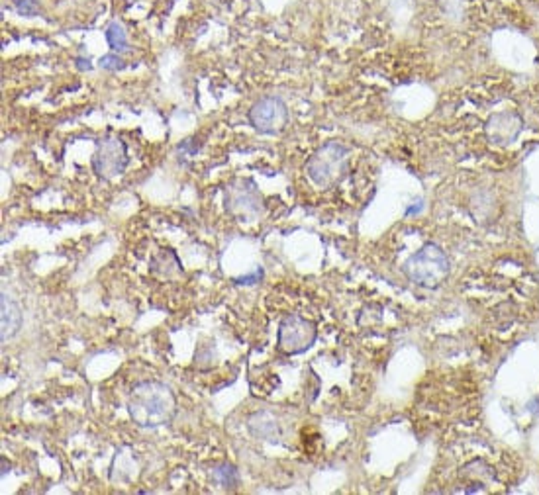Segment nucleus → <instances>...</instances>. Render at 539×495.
Returning <instances> with one entry per match:
<instances>
[{"instance_id":"0eeeda50","label":"nucleus","mask_w":539,"mask_h":495,"mask_svg":"<svg viewBox=\"0 0 539 495\" xmlns=\"http://www.w3.org/2000/svg\"><path fill=\"white\" fill-rule=\"evenodd\" d=\"M249 126L261 135H277L289 123V106L281 96H263L248 112Z\"/></svg>"},{"instance_id":"dca6fc26","label":"nucleus","mask_w":539,"mask_h":495,"mask_svg":"<svg viewBox=\"0 0 539 495\" xmlns=\"http://www.w3.org/2000/svg\"><path fill=\"white\" fill-rule=\"evenodd\" d=\"M40 0H16V12L22 16H36Z\"/></svg>"},{"instance_id":"4468645a","label":"nucleus","mask_w":539,"mask_h":495,"mask_svg":"<svg viewBox=\"0 0 539 495\" xmlns=\"http://www.w3.org/2000/svg\"><path fill=\"white\" fill-rule=\"evenodd\" d=\"M212 478L224 489H236L239 484L238 470H236V466H231V464H222L220 468H214Z\"/></svg>"},{"instance_id":"20e7f679","label":"nucleus","mask_w":539,"mask_h":495,"mask_svg":"<svg viewBox=\"0 0 539 495\" xmlns=\"http://www.w3.org/2000/svg\"><path fill=\"white\" fill-rule=\"evenodd\" d=\"M224 209L230 216L255 221L265 212V200L251 178H236L224 188Z\"/></svg>"},{"instance_id":"2eb2a0df","label":"nucleus","mask_w":539,"mask_h":495,"mask_svg":"<svg viewBox=\"0 0 539 495\" xmlns=\"http://www.w3.org/2000/svg\"><path fill=\"white\" fill-rule=\"evenodd\" d=\"M100 67L107 71H120L124 69V59L120 57V53H108L104 57H100Z\"/></svg>"},{"instance_id":"9b49d317","label":"nucleus","mask_w":539,"mask_h":495,"mask_svg":"<svg viewBox=\"0 0 539 495\" xmlns=\"http://www.w3.org/2000/svg\"><path fill=\"white\" fill-rule=\"evenodd\" d=\"M150 270L151 274H155L159 279H171V276L183 272V264L178 261L177 252L171 251V249H165V251H159L151 259Z\"/></svg>"},{"instance_id":"f8f14e48","label":"nucleus","mask_w":539,"mask_h":495,"mask_svg":"<svg viewBox=\"0 0 539 495\" xmlns=\"http://www.w3.org/2000/svg\"><path fill=\"white\" fill-rule=\"evenodd\" d=\"M461 478L468 479V482H477V484H485L490 478H495V472L490 466H486L483 460L468 462L467 466L461 468Z\"/></svg>"},{"instance_id":"1a4fd4ad","label":"nucleus","mask_w":539,"mask_h":495,"mask_svg":"<svg viewBox=\"0 0 539 495\" xmlns=\"http://www.w3.org/2000/svg\"><path fill=\"white\" fill-rule=\"evenodd\" d=\"M0 317H2V322H0V331H2L0 333V341L6 343L12 337H16L20 327H22V310L6 294H2V298H0Z\"/></svg>"},{"instance_id":"7ed1b4c3","label":"nucleus","mask_w":539,"mask_h":495,"mask_svg":"<svg viewBox=\"0 0 539 495\" xmlns=\"http://www.w3.org/2000/svg\"><path fill=\"white\" fill-rule=\"evenodd\" d=\"M351 151L339 141H327L306 161V174L320 188H332L349 173Z\"/></svg>"},{"instance_id":"9d476101","label":"nucleus","mask_w":539,"mask_h":495,"mask_svg":"<svg viewBox=\"0 0 539 495\" xmlns=\"http://www.w3.org/2000/svg\"><path fill=\"white\" fill-rule=\"evenodd\" d=\"M521 123L518 120V116L514 114H498L495 118H490L488 122V135L498 143H510V141L518 135Z\"/></svg>"},{"instance_id":"f257e3e1","label":"nucleus","mask_w":539,"mask_h":495,"mask_svg":"<svg viewBox=\"0 0 539 495\" xmlns=\"http://www.w3.org/2000/svg\"><path fill=\"white\" fill-rule=\"evenodd\" d=\"M128 413L135 425L157 429L169 425L177 415V398L167 384L157 380L138 382L128 393Z\"/></svg>"},{"instance_id":"6e6552de","label":"nucleus","mask_w":539,"mask_h":495,"mask_svg":"<svg viewBox=\"0 0 539 495\" xmlns=\"http://www.w3.org/2000/svg\"><path fill=\"white\" fill-rule=\"evenodd\" d=\"M248 429L255 439H261L265 443L277 444L281 443V439H283V429H281L279 419H277L273 411H267V409L257 411L249 417Z\"/></svg>"},{"instance_id":"423d86ee","label":"nucleus","mask_w":539,"mask_h":495,"mask_svg":"<svg viewBox=\"0 0 539 495\" xmlns=\"http://www.w3.org/2000/svg\"><path fill=\"white\" fill-rule=\"evenodd\" d=\"M92 171L100 181H112L124 174L130 165V155L126 143L118 135H104L97 141V151L90 159Z\"/></svg>"},{"instance_id":"f03ea898","label":"nucleus","mask_w":539,"mask_h":495,"mask_svg":"<svg viewBox=\"0 0 539 495\" xmlns=\"http://www.w3.org/2000/svg\"><path fill=\"white\" fill-rule=\"evenodd\" d=\"M449 257L445 255L440 245L425 243L414 255H410L402 264V272L416 286L435 290L443 286V282L449 279Z\"/></svg>"},{"instance_id":"ddd939ff","label":"nucleus","mask_w":539,"mask_h":495,"mask_svg":"<svg viewBox=\"0 0 539 495\" xmlns=\"http://www.w3.org/2000/svg\"><path fill=\"white\" fill-rule=\"evenodd\" d=\"M107 42L108 45H110V49L116 53H124L130 49L128 34H126L124 26H122L118 20H112L107 26Z\"/></svg>"},{"instance_id":"f3484780","label":"nucleus","mask_w":539,"mask_h":495,"mask_svg":"<svg viewBox=\"0 0 539 495\" xmlns=\"http://www.w3.org/2000/svg\"><path fill=\"white\" fill-rule=\"evenodd\" d=\"M261 279H263V270L257 269L255 272H251L248 276H239V279H236L234 282H236V284H243V286H251V284H259V280Z\"/></svg>"},{"instance_id":"39448f33","label":"nucleus","mask_w":539,"mask_h":495,"mask_svg":"<svg viewBox=\"0 0 539 495\" xmlns=\"http://www.w3.org/2000/svg\"><path fill=\"white\" fill-rule=\"evenodd\" d=\"M318 337V325L298 313H291L283 317L279 325V337H277V347L281 353L289 356L302 355L306 353Z\"/></svg>"}]
</instances>
